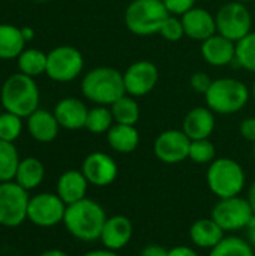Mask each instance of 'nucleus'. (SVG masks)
Segmentation results:
<instances>
[{"mask_svg": "<svg viewBox=\"0 0 255 256\" xmlns=\"http://www.w3.org/2000/svg\"><path fill=\"white\" fill-rule=\"evenodd\" d=\"M242 69L255 74V32L248 33L245 38L236 42V60Z\"/></svg>", "mask_w": 255, "mask_h": 256, "instance_id": "nucleus-31", "label": "nucleus"}, {"mask_svg": "<svg viewBox=\"0 0 255 256\" xmlns=\"http://www.w3.org/2000/svg\"><path fill=\"white\" fill-rule=\"evenodd\" d=\"M210 218L224 230V232H237L246 230L254 213L248 200L239 195L218 200L212 208Z\"/></svg>", "mask_w": 255, "mask_h": 256, "instance_id": "nucleus-10", "label": "nucleus"}, {"mask_svg": "<svg viewBox=\"0 0 255 256\" xmlns=\"http://www.w3.org/2000/svg\"><path fill=\"white\" fill-rule=\"evenodd\" d=\"M114 124V117L111 114L110 106H102V105H96L95 108L89 110L87 114V120H86V129L90 134L95 135H102L107 134L111 126Z\"/></svg>", "mask_w": 255, "mask_h": 256, "instance_id": "nucleus-30", "label": "nucleus"}, {"mask_svg": "<svg viewBox=\"0 0 255 256\" xmlns=\"http://www.w3.org/2000/svg\"><path fill=\"white\" fill-rule=\"evenodd\" d=\"M81 93L95 105L111 106L126 94L123 74L110 66L93 68L81 80Z\"/></svg>", "mask_w": 255, "mask_h": 256, "instance_id": "nucleus-2", "label": "nucleus"}, {"mask_svg": "<svg viewBox=\"0 0 255 256\" xmlns=\"http://www.w3.org/2000/svg\"><path fill=\"white\" fill-rule=\"evenodd\" d=\"M251 93H252V96H254V100H255V81H254V86H252V92H251Z\"/></svg>", "mask_w": 255, "mask_h": 256, "instance_id": "nucleus-46", "label": "nucleus"}, {"mask_svg": "<svg viewBox=\"0 0 255 256\" xmlns=\"http://www.w3.org/2000/svg\"><path fill=\"white\" fill-rule=\"evenodd\" d=\"M162 2L167 10L171 15H177V16H182L189 9L195 8V3H197V0H162Z\"/></svg>", "mask_w": 255, "mask_h": 256, "instance_id": "nucleus-36", "label": "nucleus"}, {"mask_svg": "<svg viewBox=\"0 0 255 256\" xmlns=\"http://www.w3.org/2000/svg\"><path fill=\"white\" fill-rule=\"evenodd\" d=\"M38 256H69L66 252L60 250V249H48L45 252H42L41 255Z\"/></svg>", "mask_w": 255, "mask_h": 256, "instance_id": "nucleus-43", "label": "nucleus"}, {"mask_svg": "<svg viewBox=\"0 0 255 256\" xmlns=\"http://www.w3.org/2000/svg\"><path fill=\"white\" fill-rule=\"evenodd\" d=\"M107 142L116 153L129 154L140 144V132L135 126L114 123L107 132Z\"/></svg>", "mask_w": 255, "mask_h": 256, "instance_id": "nucleus-23", "label": "nucleus"}, {"mask_svg": "<svg viewBox=\"0 0 255 256\" xmlns=\"http://www.w3.org/2000/svg\"><path fill=\"white\" fill-rule=\"evenodd\" d=\"M180 18L185 28V36L192 40L203 42L218 33L215 15L204 8L195 6L183 14Z\"/></svg>", "mask_w": 255, "mask_h": 256, "instance_id": "nucleus-16", "label": "nucleus"}, {"mask_svg": "<svg viewBox=\"0 0 255 256\" xmlns=\"http://www.w3.org/2000/svg\"><path fill=\"white\" fill-rule=\"evenodd\" d=\"M159 34L168 40V42H177L180 40L182 38H185V28H183V24H182V18L177 16V15H168L161 28H159Z\"/></svg>", "mask_w": 255, "mask_h": 256, "instance_id": "nucleus-34", "label": "nucleus"}, {"mask_svg": "<svg viewBox=\"0 0 255 256\" xmlns=\"http://www.w3.org/2000/svg\"><path fill=\"white\" fill-rule=\"evenodd\" d=\"M45 177V166L38 158H24L17 168L15 182L27 192L41 186Z\"/></svg>", "mask_w": 255, "mask_h": 256, "instance_id": "nucleus-24", "label": "nucleus"}, {"mask_svg": "<svg viewBox=\"0 0 255 256\" xmlns=\"http://www.w3.org/2000/svg\"><path fill=\"white\" fill-rule=\"evenodd\" d=\"M81 171L89 184L96 188H107L117 178L119 166L108 153L93 152L83 160Z\"/></svg>", "mask_w": 255, "mask_h": 256, "instance_id": "nucleus-14", "label": "nucleus"}, {"mask_svg": "<svg viewBox=\"0 0 255 256\" xmlns=\"http://www.w3.org/2000/svg\"><path fill=\"white\" fill-rule=\"evenodd\" d=\"M53 112L60 128L68 130H78L86 126L89 108L83 100L77 98H65L56 104Z\"/></svg>", "mask_w": 255, "mask_h": 256, "instance_id": "nucleus-19", "label": "nucleus"}, {"mask_svg": "<svg viewBox=\"0 0 255 256\" xmlns=\"http://www.w3.org/2000/svg\"><path fill=\"white\" fill-rule=\"evenodd\" d=\"M191 140L182 129H167L153 141V154L164 164L176 165L189 158Z\"/></svg>", "mask_w": 255, "mask_h": 256, "instance_id": "nucleus-13", "label": "nucleus"}, {"mask_svg": "<svg viewBox=\"0 0 255 256\" xmlns=\"http://www.w3.org/2000/svg\"><path fill=\"white\" fill-rule=\"evenodd\" d=\"M209 256H255V249L246 238L225 236L213 249L209 250Z\"/></svg>", "mask_w": 255, "mask_h": 256, "instance_id": "nucleus-27", "label": "nucleus"}, {"mask_svg": "<svg viewBox=\"0 0 255 256\" xmlns=\"http://www.w3.org/2000/svg\"><path fill=\"white\" fill-rule=\"evenodd\" d=\"M240 135L249 141V142H255V117H246L245 120H242L240 126H239Z\"/></svg>", "mask_w": 255, "mask_h": 256, "instance_id": "nucleus-37", "label": "nucleus"}, {"mask_svg": "<svg viewBox=\"0 0 255 256\" xmlns=\"http://www.w3.org/2000/svg\"><path fill=\"white\" fill-rule=\"evenodd\" d=\"M21 32H23V36H24L26 42L32 40V39H33V36H35V32H33V28H32V27H21Z\"/></svg>", "mask_w": 255, "mask_h": 256, "instance_id": "nucleus-44", "label": "nucleus"}, {"mask_svg": "<svg viewBox=\"0 0 255 256\" xmlns=\"http://www.w3.org/2000/svg\"><path fill=\"white\" fill-rule=\"evenodd\" d=\"M168 256H200L194 248L189 246H174L168 250Z\"/></svg>", "mask_w": 255, "mask_h": 256, "instance_id": "nucleus-39", "label": "nucleus"}, {"mask_svg": "<svg viewBox=\"0 0 255 256\" xmlns=\"http://www.w3.org/2000/svg\"><path fill=\"white\" fill-rule=\"evenodd\" d=\"M84 57L75 46L60 45L47 54L45 74L57 82H71L81 75Z\"/></svg>", "mask_w": 255, "mask_h": 256, "instance_id": "nucleus-9", "label": "nucleus"}, {"mask_svg": "<svg viewBox=\"0 0 255 256\" xmlns=\"http://www.w3.org/2000/svg\"><path fill=\"white\" fill-rule=\"evenodd\" d=\"M246 200H248V202H249V206L252 208V213L255 214V182H252L249 184V189H248V194H246Z\"/></svg>", "mask_w": 255, "mask_h": 256, "instance_id": "nucleus-42", "label": "nucleus"}, {"mask_svg": "<svg viewBox=\"0 0 255 256\" xmlns=\"http://www.w3.org/2000/svg\"><path fill=\"white\" fill-rule=\"evenodd\" d=\"M216 32L224 38L237 42L252 32V15L245 3L228 2L222 4L216 15Z\"/></svg>", "mask_w": 255, "mask_h": 256, "instance_id": "nucleus-7", "label": "nucleus"}, {"mask_svg": "<svg viewBox=\"0 0 255 256\" xmlns=\"http://www.w3.org/2000/svg\"><path fill=\"white\" fill-rule=\"evenodd\" d=\"M134 237V225L129 218L123 214H114L105 220L99 242L105 249L119 252L125 249Z\"/></svg>", "mask_w": 255, "mask_h": 256, "instance_id": "nucleus-15", "label": "nucleus"}, {"mask_svg": "<svg viewBox=\"0 0 255 256\" xmlns=\"http://www.w3.org/2000/svg\"><path fill=\"white\" fill-rule=\"evenodd\" d=\"M81 256H120V255H119L117 252H113V250H110V249L102 248V249H93V250H89V252L83 254Z\"/></svg>", "mask_w": 255, "mask_h": 256, "instance_id": "nucleus-40", "label": "nucleus"}, {"mask_svg": "<svg viewBox=\"0 0 255 256\" xmlns=\"http://www.w3.org/2000/svg\"><path fill=\"white\" fill-rule=\"evenodd\" d=\"M87 189H89V182L84 177L83 171L68 170L59 177L56 194L66 206H71L74 202L84 200L87 195Z\"/></svg>", "mask_w": 255, "mask_h": 256, "instance_id": "nucleus-20", "label": "nucleus"}, {"mask_svg": "<svg viewBox=\"0 0 255 256\" xmlns=\"http://www.w3.org/2000/svg\"><path fill=\"white\" fill-rule=\"evenodd\" d=\"M107 219L108 216L104 207L95 200L86 196L66 207L63 225L74 238L84 243H93L101 238Z\"/></svg>", "mask_w": 255, "mask_h": 256, "instance_id": "nucleus-1", "label": "nucleus"}, {"mask_svg": "<svg viewBox=\"0 0 255 256\" xmlns=\"http://www.w3.org/2000/svg\"><path fill=\"white\" fill-rule=\"evenodd\" d=\"M20 160L21 159L14 142L0 140V183L12 182L15 178Z\"/></svg>", "mask_w": 255, "mask_h": 256, "instance_id": "nucleus-29", "label": "nucleus"}, {"mask_svg": "<svg viewBox=\"0 0 255 256\" xmlns=\"http://www.w3.org/2000/svg\"><path fill=\"white\" fill-rule=\"evenodd\" d=\"M225 237L224 230L212 219H198L189 228V238L198 249H213Z\"/></svg>", "mask_w": 255, "mask_h": 256, "instance_id": "nucleus-22", "label": "nucleus"}, {"mask_svg": "<svg viewBox=\"0 0 255 256\" xmlns=\"http://www.w3.org/2000/svg\"><path fill=\"white\" fill-rule=\"evenodd\" d=\"M252 154H254V159H255V142H254V147H252Z\"/></svg>", "mask_w": 255, "mask_h": 256, "instance_id": "nucleus-47", "label": "nucleus"}, {"mask_svg": "<svg viewBox=\"0 0 255 256\" xmlns=\"http://www.w3.org/2000/svg\"><path fill=\"white\" fill-rule=\"evenodd\" d=\"M23 130V118L5 111L3 114H0V140L2 141H8V142H14Z\"/></svg>", "mask_w": 255, "mask_h": 256, "instance_id": "nucleus-33", "label": "nucleus"}, {"mask_svg": "<svg viewBox=\"0 0 255 256\" xmlns=\"http://www.w3.org/2000/svg\"><path fill=\"white\" fill-rule=\"evenodd\" d=\"M26 39L23 36L21 27L14 24H0V58L11 60L18 58V56L24 51Z\"/></svg>", "mask_w": 255, "mask_h": 256, "instance_id": "nucleus-25", "label": "nucleus"}, {"mask_svg": "<svg viewBox=\"0 0 255 256\" xmlns=\"http://www.w3.org/2000/svg\"><path fill=\"white\" fill-rule=\"evenodd\" d=\"M212 81H213V80H212L206 72L198 70V72H195V74L191 75V78H189V86H191V88H192L194 92H197V93H200V94H206V92L209 90Z\"/></svg>", "mask_w": 255, "mask_h": 256, "instance_id": "nucleus-35", "label": "nucleus"}, {"mask_svg": "<svg viewBox=\"0 0 255 256\" xmlns=\"http://www.w3.org/2000/svg\"><path fill=\"white\" fill-rule=\"evenodd\" d=\"M216 126L215 112L207 106H195L183 118L182 130L191 141L210 138Z\"/></svg>", "mask_w": 255, "mask_h": 256, "instance_id": "nucleus-18", "label": "nucleus"}, {"mask_svg": "<svg viewBox=\"0 0 255 256\" xmlns=\"http://www.w3.org/2000/svg\"><path fill=\"white\" fill-rule=\"evenodd\" d=\"M251 98V90L248 86L231 76H222L213 80L209 90L204 94L206 106L215 114L231 116L242 111Z\"/></svg>", "mask_w": 255, "mask_h": 256, "instance_id": "nucleus-4", "label": "nucleus"}, {"mask_svg": "<svg viewBox=\"0 0 255 256\" xmlns=\"http://www.w3.org/2000/svg\"><path fill=\"white\" fill-rule=\"evenodd\" d=\"M17 64L21 74L27 75V76H39L42 74H45L47 70V54L38 48H29L24 50L18 58H17Z\"/></svg>", "mask_w": 255, "mask_h": 256, "instance_id": "nucleus-26", "label": "nucleus"}, {"mask_svg": "<svg viewBox=\"0 0 255 256\" xmlns=\"http://www.w3.org/2000/svg\"><path fill=\"white\" fill-rule=\"evenodd\" d=\"M200 52L207 64L213 68H224L236 60V42L216 33L201 42Z\"/></svg>", "mask_w": 255, "mask_h": 256, "instance_id": "nucleus-17", "label": "nucleus"}, {"mask_svg": "<svg viewBox=\"0 0 255 256\" xmlns=\"http://www.w3.org/2000/svg\"><path fill=\"white\" fill-rule=\"evenodd\" d=\"M236 2H242V3L246 4V3H249V2H252V0H236Z\"/></svg>", "mask_w": 255, "mask_h": 256, "instance_id": "nucleus-45", "label": "nucleus"}, {"mask_svg": "<svg viewBox=\"0 0 255 256\" xmlns=\"http://www.w3.org/2000/svg\"><path fill=\"white\" fill-rule=\"evenodd\" d=\"M126 94L143 98L155 90L159 81V69L150 60H137L123 72Z\"/></svg>", "mask_w": 255, "mask_h": 256, "instance_id": "nucleus-12", "label": "nucleus"}, {"mask_svg": "<svg viewBox=\"0 0 255 256\" xmlns=\"http://www.w3.org/2000/svg\"><path fill=\"white\" fill-rule=\"evenodd\" d=\"M194 164L198 165H209L216 159V148L215 144L206 138V140H195L191 141L189 147V158Z\"/></svg>", "mask_w": 255, "mask_h": 256, "instance_id": "nucleus-32", "label": "nucleus"}, {"mask_svg": "<svg viewBox=\"0 0 255 256\" xmlns=\"http://www.w3.org/2000/svg\"><path fill=\"white\" fill-rule=\"evenodd\" d=\"M0 102L5 111L27 118L39 108V88L32 76L21 72L11 75L2 86Z\"/></svg>", "mask_w": 255, "mask_h": 256, "instance_id": "nucleus-3", "label": "nucleus"}, {"mask_svg": "<svg viewBox=\"0 0 255 256\" xmlns=\"http://www.w3.org/2000/svg\"><path fill=\"white\" fill-rule=\"evenodd\" d=\"M110 110L114 117V123L135 126L140 120V105L135 100V98L129 94H125L120 99H117L110 106Z\"/></svg>", "mask_w": 255, "mask_h": 256, "instance_id": "nucleus-28", "label": "nucleus"}, {"mask_svg": "<svg viewBox=\"0 0 255 256\" xmlns=\"http://www.w3.org/2000/svg\"><path fill=\"white\" fill-rule=\"evenodd\" d=\"M168 15L162 0H132L125 10V24L137 36H152L159 33Z\"/></svg>", "mask_w": 255, "mask_h": 256, "instance_id": "nucleus-6", "label": "nucleus"}, {"mask_svg": "<svg viewBox=\"0 0 255 256\" xmlns=\"http://www.w3.org/2000/svg\"><path fill=\"white\" fill-rule=\"evenodd\" d=\"M35 2H47V0H35Z\"/></svg>", "mask_w": 255, "mask_h": 256, "instance_id": "nucleus-48", "label": "nucleus"}, {"mask_svg": "<svg viewBox=\"0 0 255 256\" xmlns=\"http://www.w3.org/2000/svg\"><path fill=\"white\" fill-rule=\"evenodd\" d=\"M206 183L218 200L239 196L245 189L246 174L237 160L230 158H216L209 164Z\"/></svg>", "mask_w": 255, "mask_h": 256, "instance_id": "nucleus-5", "label": "nucleus"}, {"mask_svg": "<svg viewBox=\"0 0 255 256\" xmlns=\"http://www.w3.org/2000/svg\"><path fill=\"white\" fill-rule=\"evenodd\" d=\"M29 192L15 180L0 183V225L17 228L27 219Z\"/></svg>", "mask_w": 255, "mask_h": 256, "instance_id": "nucleus-8", "label": "nucleus"}, {"mask_svg": "<svg viewBox=\"0 0 255 256\" xmlns=\"http://www.w3.org/2000/svg\"><path fill=\"white\" fill-rule=\"evenodd\" d=\"M245 231H246V240L249 242V244L255 249V214L254 218L251 219V222L248 224Z\"/></svg>", "mask_w": 255, "mask_h": 256, "instance_id": "nucleus-41", "label": "nucleus"}, {"mask_svg": "<svg viewBox=\"0 0 255 256\" xmlns=\"http://www.w3.org/2000/svg\"><path fill=\"white\" fill-rule=\"evenodd\" d=\"M140 256H168V250L161 244H147L141 249Z\"/></svg>", "mask_w": 255, "mask_h": 256, "instance_id": "nucleus-38", "label": "nucleus"}, {"mask_svg": "<svg viewBox=\"0 0 255 256\" xmlns=\"http://www.w3.org/2000/svg\"><path fill=\"white\" fill-rule=\"evenodd\" d=\"M66 207L57 194H36L29 201L27 219L39 228H53L63 224Z\"/></svg>", "mask_w": 255, "mask_h": 256, "instance_id": "nucleus-11", "label": "nucleus"}, {"mask_svg": "<svg viewBox=\"0 0 255 256\" xmlns=\"http://www.w3.org/2000/svg\"><path fill=\"white\" fill-rule=\"evenodd\" d=\"M27 132L38 142H51L57 138L60 124L54 116L47 110H36L27 117Z\"/></svg>", "mask_w": 255, "mask_h": 256, "instance_id": "nucleus-21", "label": "nucleus"}]
</instances>
